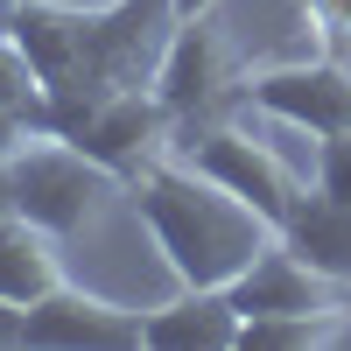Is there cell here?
Masks as SVG:
<instances>
[{
	"label": "cell",
	"instance_id": "obj_11",
	"mask_svg": "<svg viewBox=\"0 0 351 351\" xmlns=\"http://www.w3.org/2000/svg\"><path fill=\"white\" fill-rule=\"evenodd\" d=\"M281 246L295 260H309L324 281L351 288V204L330 190H302L281 218Z\"/></svg>",
	"mask_w": 351,
	"mask_h": 351
},
{
	"label": "cell",
	"instance_id": "obj_8",
	"mask_svg": "<svg viewBox=\"0 0 351 351\" xmlns=\"http://www.w3.org/2000/svg\"><path fill=\"white\" fill-rule=\"evenodd\" d=\"M141 309H120L106 295H84V288L56 281L43 302H28L21 316V344H49V351H127L141 344Z\"/></svg>",
	"mask_w": 351,
	"mask_h": 351
},
{
	"label": "cell",
	"instance_id": "obj_6",
	"mask_svg": "<svg viewBox=\"0 0 351 351\" xmlns=\"http://www.w3.org/2000/svg\"><path fill=\"white\" fill-rule=\"evenodd\" d=\"M246 106L267 112L281 127H302V134H344L351 127V64L344 56H309V64H274V71H253L246 77Z\"/></svg>",
	"mask_w": 351,
	"mask_h": 351
},
{
	"label": "cell",
	"instance_id": "obj_2",
	"mask_svg": "<svg viewBox=\"0 0 351 351\" xmlns=\"http://www.w3.org/2000/svg\"><path fill=\"white\" fill-rule=\"evenodd\" d=\"M127 204L148 218L169 274L183 288H232L281 239L274 218H260L246 197H232L225 183H211V176L190 169L183 155H162L155 169H141L127 183Z\"/></svg>",
	"mask_w": 351,
	"mask_h": 351
},
{
	"label": "cell",
	"instance_id": "obj_15",
	"mask_svg": "<svg viewBox=\"0 0 351 351\" xmlns=\"http://www.w3.org/2000/svg\"><path fill=\"white\" fill-rule=\"evenodd\" d=\"M316 190H330V197L351 204V127L316 141Z\"/></svg>",
	"mask_w": 351,
	"mask_h": 351
},
{
	"label": "cell",
	"instance_id": "obj_9",
	"mask_svg": "<svg viewBox=\"0 0 351 351\" xmlns=\"http://www.w3.org/2000/svg\"><path fill=\"white\" fill-rule=\"evenodd\" d=\"M225 295L239 302V316H246V324H253V316H309V309H351V295H344V288H337V281H324V274L309 267V260H295V253H288L281 239H274L267 253H260L253 267H246L239 281L225 288Z\"/></svg>",
	"mask_w": 351,
	"mask_h": 351
},
{
	"label": "cell",
	"instance_id": "obj_4",
	"mask_svg": "<svg viewBox=\"0 0 351 351\" xmlns=\"http://www.w3.org/2000/svg\"><path fill=\"white\" fill-rule=\"evenodd\" d=\"M155 99L169 106V120H176V148L197 141V134H211V127H225L232 112L246 106V77L232 71V49L211 28V14L176 21L169 56L155 71Z\"/></svg>",
	"mask_w": 351,
	"mask_h": 351
},
{
	"label": "cell",
	"instance_id": "obj_10",
	"mask_svg": "<svg viewBox=\"0 0 351 351\" xmlns=\"http://www.w3.org/2000/svg\"><path fill=\"white\" fill-rule=\"evenodd\" d=\"M239 330H246V316L225 288H183L169 309H148L141 344H155V351H239Z\"/></svg>",
	"mask_w": 351,
	"mask_h": 351
},
{
	"label": "cell",
	"instance_id": "obj_21",
	"mask_svg": "<svg viewBox=\"0 0 351 351\" xmlns=\"http://www.w3.org/2000/svg\"><path fill=\"white\" fill-rule=\"evenodd\" d=\"M8 21H14V0H0V36H8Z\"/></svg>",
	"mask_w": 351,
	"mask_h": 351
},
{
	"label": "cell",
	"instance_id": "obj_19",
	"mask_svg": "<svg viewBox=\"0 0 351 351\" xmlns=\"http://www.w3.org/2000/svg\"><path fill=\"white\" fill-rule=\"evenodd\" d=\"M28 141H36V134H28V127H14L8 112H0V155H14V148H28Z\"/></svg>",
	"mask_w": 351,
	"mask_h": 351
},
{
	"label": "cell",
	"instance_id": "obj_5",
	"mask_svg": "<svg viewBox=\"0 0 351 351\" xmlns=\"http://www.w3.org/2000/svg\"><path fill=\"white\" fill-rule=\"evenodd\" d=\"M49 134L84 148L92 162H106L120 183H134L141 169H155L162 155H176V120L155 99V84L148 92H112L99 106H64V112H49Z\"/></svg>",
	"mask_w": 351,
	"mask_h": 351
},
{
	"label": "cell",
	"instance_id": "obj_12",
	"mask_svg": "<svg viewBox=\"0 0 351 351\" xmlns=\"http://www.w3.org/2000/svg\"><path fill=\"white\" fill-rule=\"evenodd\" d=\"M56 246L64 239H49L43 225H28L21 211L14 218H0V295L8 302H43L56 281H64V267H56Z\"/></svg>",
	"mask_w": 351,
	"mask_h": 351
},
{
	"label": "cell",
	"instance_id": "obj_13",
	"mask_svg": "<svg viewBox=\"0 0 351 351\" xmlns=\"http://www.w3.org/2000/svg\"><path fill=\"white\" fill-rule=\"evenodd\" d=\"M0 112L28 134H49V84L36 71V56L14 43V28L0 36Z\"/></svg>",
	"mask_w": 351,
	"mask_h": 351
},
{
	"label": "cell",
	"instance_id": "obj_17",
	"mask_svg": "<svg viewBox=\"0 0 351 351\" xmlns=\"http://www.w3.org/2000/svg\"><path fill=\"white\" fill-rule=\"evenodd\" d=\"M21 302H8V295H0V344H21Z\"/></svg>",
	"mask_w": 351,
	"mask_h": 351
},
{
	"label": "cell",
	"instance_id": "obj_20",
	"mask_svg": "<svg viewBox=\"0 0 351 351\" xmlns=\"http://www.w3.org/2000/svg\"><path fill=\"white\" fill-rule=\"evenodd\" d=\"M218 8V0H176V14H183V21H197V14H211Z\"/></svg>",
	"mask_w": 351,
	"mask_h": 351
},
{
	"label": "cell",
	"instance_id": "obj_16",
	"mask_svg": "<svg viewBox=\"0 0 351 351\" xmlns=\"http://www.w3.org/2000/svg\"><path fill=\"white\" fill-rule=\"evenodd\" d=\"M302 14H309L316 36H324V49H330V56H344V49H351V0H302Z\"/></svg>",
	"mask_w": 351,
	"mask_h": 351
},
{
	"label": "cell",
	"instance_id": "obj_14",
	"mask_svg": "<svg viewBox=\"0 0 351 351\" xmlns=\"http://www.w3.org/2000/svg\"><path fill=\"white\" fill-rule=\"evenodd\" d=\"M351 330V309H309V316H253L239 330V351H309Z\"/></svg>",
	"mask_w": 351,
	"mask_h": 351
},
{
	"label": "cell",
	"instance_id": "obj_7",
	"mask_svg": "<svg viewBox=\"0 0 351 351\" xmlns=\"http://www.w3.org/2000/svg\"><path fill=\"white\" fill-rule=\"evenodd\" d=\"M183 155L190 169H204L211 183H225L232 197H246L260 218H274V232H281V218H288V204L302 197V183H295V169H288L267 141H253L246 127H211V134H197V141H183Z\"/></svg>",
	"mask_w": 351,
	"mask_h": 351
},
{
	"label": "cell",
	"instance_id": "obj_3",
	"mask_svg": "<svg viewBox=\"0 0 351 351\" xmlns=\"http://www.w3.org/2000/svg\"><path fill=\"white\" fill-rule=\"evenodd\" d=\"M112 197H127V183L71 141L36 134L28 148H14V211L28 225H43L49 239H77L84 225L106 218Z\"/></svg>",
	"mask_w": 351,
	"mask_h": 351
},
{
	"label": "cell",
	"instance_id": "obj_18",
	"mask_svg": "<svg viewBox=\"0 0 351 351\" xmlns=\"http://www.w3.org/2000/svg\"><path fill=\"white\" fill-rule=\"evenodd\" d=\"M0 218H14V155H0Z\"/></svg>",
	"mask_w": 351,
	"mask_h": 351
},
{
	"label": "cell",
	"instance_id": "obj_1",
	"mask_svg": "<svg viewBox=\"0 0 351 351\" xmlns=\"http://www.w3.org/2000/svg\"><path fill=\"white\" fill-rule=\"evenodd\" d=\"M176 0H106V8H71V0H14V43L36 56L49 84V112L99 106L112 92H148L169 36Z\"/></svg>",
	"mask_w": 351,
	"mask_h": 351
}]
</instances>
